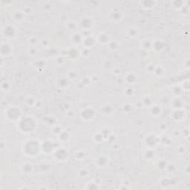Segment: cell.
<instances>
[{
	"label": "cell",
	"mask_w": 190,
	"mask_h": 190,
	"mask_svg": "<svg viewBox=\"0 0 190 190\" xmlns=\"http://www.w3.org/2000/svg\"><path fill=\"white\" fill-rule=\"evenodd\" d=\"M37 140H28L23 146V153L29 157H36L39 155L41 149V144Z\"/></svg>",
	"instance_id": "1"
},
{
	"label": "cell",
	"mask_w": 190,
	"mask_h": 190,
	"mask_svg": "<svg viewBox=\"0 0 190 190\" xmlns=\"http://www.w3.org/2000/svg\"><path fill=\"white\" fill-rule=\"evenodd\" d=\"M17 129L19 131L23 133H30L33 132L36 128V121L31 117H25V118H21L20 120L18 121Z\"/></svg>",
	"instance_id": "2"
},
{
	"label": "cell",
	"mask_w": 190,
	"mask_h": 190,
	"mask_svg": "<svg viewBox=\"0 0 190 190\" xmlns=\"http://www.w3.org/2000/svg\"><path fill=\"white\" fill-rule=\"evenodd\" d=\"M4 115L10 122H18L22 118V111L17 106H11L5 108Z\"/></svg>",
	"instance_id": "3"
},
{
	"label": "cell",
	"mask_w": 190,
	"mask_h": 190,
	"mask_svg": "<svg viewBox=\"0 0 190 190\" xmlns=\"http://www.w3.org/2000/svg\"><path fill=\"white\" fill-rule=\"evenodd\" d=\"M2 36L5 39H12L16 37L17 29L13 25L8 23L2 26Z\"/></svg>",
	"instance_id": "4"
},
{
	"label": "cell",
	"mask_w": 190,
	"mask_h": 190,
	"mask_svg": "<svg viewBox=\"0 0 190 190\" xmlns=\"http://www.w3.org/2000/svg\"><path fill=\"white\" fill-rule=\"evenodd\" d=\"M13 45L9 42L2 41L1 42V48H0V53L2 57H8L13 53Z\"/></svg>",
	"instance_id": "5"
},
{
	"label": "cell",
	"mask_w": 190,
	"mask_h": 190,
	"mask_svg": "<svg viewBox=\"0 0 190 190\" xmlns=\"http://www.w3.org/2000/svg\"><path fill=\"white\" fill-rule=\"evenodd\" d=\"M53 155L57 161H64L68 158V152L64 148H59L53 151Z\"/></svg>",
	"instance_id": "6"
},
{
	"label": "cell",
	"mask_w": 190,
	"mask_h": 190,
	"mask_svg": "<svg viewBox=\"0 0 190 190\" xmlns=\"http://www.w3.org/2000/svg\"><path fill=\"white\" fill-rule=\"evenodd\" d=\"M54 144H53V142L51 140H45L41 144V149L43 151L44 153L49 154L53 152L54 151Z\"/></svg>",
	"instance_id": "7"
},
{
	"label": "cell",
	"mask_w": 190,
	"mask_h": 190,
	"mask_svg": "<svg viewBox=\"0 0 190 190\" xmlns=\"http://www.w3.org/2000/svg\"><path fill=\"white\" fill-rule=\"evenodd\" d=\"M11 17L16 23H22L25 20V14L21 10H14L11 12Z\"/></svg>",
	"instance_id": "8"
},
{
	"label": "cell",
	"mask_w": 190,
	"mask_h": 190,
	"mask_svg": "<svg viewBox=\"0 0 190 190\" xmlns=\"http://www.w3.org/2000/svg\"><path fill=\"white\" fill-rule=\"evenodd\" d=\"M158 139L157 136L154 134H150L148 135L145 139V144L148 148H154V147L156 146L158 144Z\"/></svg>",
	"instance_id": "9"
},
{
	"label": "cell",
	"mask_w": 190,
	"mask_h": 190,
	"mask_svg": "<svg viewBox=\"0 0 190 190\" xmlns=\"http://www.w3.org/2000/svg\"><path fill=\"white\" fill-rule=\"evenodd\" d=\"M80 115L82 118H83L85 120H91L95 117V111L93 108H86L81 111Z\"/></svg>",
	"instance_id": "10"
},
{
	"label": "cell",
	"mask_w": 190,
	"mask_h": 190,
	"mask_svg": "<svg viewBox=\"0 0 190 190\" xmlns=\"http://www.w3.org/2000/svg\"><path fill=\"white\" fill-rule=\"evenodd\" d=\"M79 25L81 28L88 31V30H90L93 26V21L91 17H83L80 20Z\"/></svg>",
	"instance_id": "11"
},
{
	"label": "cell",
	"mask_w": 190,
	"mask_h": 190,
	"mask_svg": "<svg viewBox=\"0 0 190 190\" xmlns=\"http://www.w3.org/2000/svg\"><path fill=\"white\" fill-rule=\"evenodd\" d=\"M109 163V160L108 157L104 156V155H100L96 159V164L100 168L106 167Z\"/></svg>",
	"instance_id": "12"
},
{
	"label": "cell",
	"mask_w": 190,
	"mask_h": 190,
	"mask_svg": "<svg viewBox=\"0 0 190 190\" xmlns=\"http://www.w3.org/2000/svg\"><path fill=\"white\" fill-rule=\"evenodd\" d=\"M110 19L114 22H120L122 20V13L118 9H115L110 13Z\"/></svg>",
	"instance_id": "13"
},
{
	"label": "cell",
	"mask_w": 190,
	"mask_h": 190,
	"mask_svg": "<svg viewBox=\"0 0 190 190\" xmlns=\"http://www.w3.org/2000/svg\"><path fill=\"white\" fill-rule=\"evenodd\" d=\"M69 80L67 77H61L60 78H59L57 80V85L58 87L60 88L61 89H65L67 87H68L69 85Z\"/></svg>",
	"instance_id": "14"
},
{
	"label": "cell",
	"mask_w": 190,
	"mask_h": 190,
	"mask_svg": "<svg viewBox=\"0 0 190 190\" xmlns=\"http://www.w3.org/2000/svg\"><path fill=\"white\" fill-rule=\"evenodd\" d=\"M96 43V40L92 37H87L84 39H82V44L84 45L85 49H91Z\"/></svg>",
	"instance_id": "15"
},
{
	"label": "cell",
	"mask_w": 190,
	"mask_h": 190,
	"mask_svg": "<svg viewBox=\"0 0 190 190\" xmlns=\"http://www.w3.org/2000/svg\"><path fill=\"white\" fill-rule=\"evenodd\" d=\"M97 41L100 43L103 44V45H106L110 42V38L109 36L106 33H100L97 37Z\"/></svg>",
	"instance_id": "16"
},
{
	"label": "cell",
	"mask_w": 190,
	"mask_h": 190,
	"mask_svg": "<svg viewBox=\"0 0 190 190\" xmlns=\"http://www.w3.org/2000/svg\"><path fill=\"white\" fill-rule=\"evenodd\" d=\"M151 46L154 49V50H155L156 51H161L164 49V42L163 41L157 40L154 43L151 44Z\"/></svg>",
	"instance_id": "17"
},
{
	"label": "cell",
	"mask_w": 190,
	"mask_h": 190,
	"mask_svg": "<svg viewBox=\"0 0 190 190\" xmlns=\"http://www.w3.org/2000/svg\"><path fill=\"white\" fill-rule=\"evenodd\" d=\"M24 101L27 106L34 107L37 103V99L35 97H32V96H27V97H25Z\"/></svg>",
	"instance_id": "18"
},
{
	"label": "cell",
	"mask_w": 190,
	"mask_h": 190,
	"mask_svg": "<svg viewBox=\"0 0 190 190\" xmlns=\"http://www.w3.org/2000/svg\"><path fill=\"white\" fill-rule=\"evenodd\" d=\"M33 166H33L31 163H25L22 166V171H23L24 173H26V174H29V173H31V172H32L33 169H34Z\"/></svg>",
	"instance_id": "19"
},
{
	"label": "cell",
	"mask_w": 190,
	"mask_h": 190,
	"mask_svg": "<svg viewBox=\"0 0 190 190\" xmlns=\"http://www.w3.org/2000/svg\"><path fill=\"white\" fill-rule=\"evenodd\" d=\"M150 111L151 115L152 116H158L160 114H161V108L159 106H152L150 107Z\"/></svg>",
	"instance_id": "20"
},
{
	"label": "cell",
	"mask_w": 190,
	"mask_h": 190,
	"mask_svg": "<svg viewBox=\"0 0 190 190\" xmlns=\"http://www.w3.org/2000/svg\"><path fill=\"white\" fill-rule=\"evenodd\" d=\"M82 38L79 33H75L72 35V42L74 44H80V42H82Z\"/></svg>",
	"instance_id": "21"
},
{
	"label": "cell",
	"mask_w": 190,
	"mask_h": 190,
	"mask_svg": "<svg viewBox=\"0 0 190 190\" xmlns=\"http://www.w3.org/2000/svg\"><path fill=\"white\" fill-rule=\"evenodd\" d=\"M58 138L60 141L63 142V143H65V142L68 141V139H69V134H68V132L63 131V132H62L61 133L58 135Z\"/></svg>",
	"instance_id": "22"
},
{
	"label": "cell",
	"mask_w": 190,
	"mask_h": 190,
	"mask_svg": "<svg viewBox=\"0 0 190 190\" xmlns=\"http://www.w3.org/2000/svg\"><path fill=\"white\" fill-rule=\"evenodd\" d=\"M1 89H2V91L5 92V93H6L7 91H10L11 89L10 82H8V81L6 80L2 81V83H1Z\"/></svg>",
	"instance_id": "23"
},
{
	"label": "cell",
	"mask_w": 190,
	"mask_h": 190,
	"mask_svg": "<svg viewBox=\"0 0 190 190\" xmlns=\"http://www.w3.org/2000/svg\"><path fill=\"white\" fill-rule=\"evenodd\" d=\"M140 4H141V6L144 7V8H153L155 5V2H152V1H144V2H140Z\"/></svg>",
	"instance_id": "24"
},
{
	"label": "cell",
	"mask_w": 190,
	"mask_h": 190,
	"mask_svg": "<svg viewBox=\"0 0 190 190\" xmlns=\"http://www.w3.org/2000/svg\"><path fill=\"white\" fill-rule=\"evenodd\" d=\"M127 35L128 37H131V38H134L137 37V31L134 27H129L127 31Z\"/></svg>",
	"instance_id": "25"
},
{
	"label": "cell",
	"mask_w": 190,
	"mask_h": 190,
	"mask_svg": "<svg viewBox=\"0 0 190 190\" xmlns=\"http://www.w3.org/2000/svg\"><path fill=\"white\" fill-rule=\"evenodd\" d=\"M126 82H129V83H132V82H134L136 80V77L134 75V74H132V73H129L126 76Z\"/></svg>",
	"instance_id": "26"
},
{
	"label": "cell",
	"mask_w": 190,
	"mask_h": 190,
	"mask_svg": "<svg viewBox=\"0 0 190 190\" xmlns=\"http://www.w3.org/2000/svg\"><path fill=\"white\" fill-rule=\"evenodd\" d=\"M143 103H144V106H146V108H150L151 106V104H152L151 99L148 97H144V99L143 100Z\"/></svg>",
	"instance_id": "27"
},
{
	"label": "cell",
	"mask_w": 190,
	"mask_h": 190,
	"mask_svg": "<svg viewBox=\"0 0 190 190\" xmlns=\"http://www.w3.org/2000/svg\"><path fill=\"white\" fill-rule=\"evenodd\" d=\"M52 6H53V5L51 4V2H45L43 3V5H42V8H43V10L45 11H49L51 10Z\"/></svg>",
	"instance_id": "28"
},
{
	"label": "cell",
	"mask_w": 190,
	"mask_h": 190,
	"mask_svg": "<svg viewBox=\"0 0 190 190\" xmlns=\"http://www.w3.org/2000/svg\"><path fill=\"white\" fill-rule=\"evenodd\" d=\"M85 156V152H84V151H77V152L75 153V155H74V157H75L76 159H78V160L84 159Z\"/></svg>",
	"instance_id": "29"
},
{
	"label": "cell",
	"mask_w": 190,
	"mask_h": 190,
	"mask_svg": "<svg viewBox=\"0 0 190 190\" xmlns=\"http://www.w3.org/2000/svg\"><path fill=\"white\" fill-rule=\"evenodd\" d=\"M62 132H63V129H62V127H60V126H53V132L55 134L59 135Z\"/></svg>",
	"instance_id": "30"
},
{
	"label": "cell",
	"mask_w": 190,
	"mask_h": 190,
	"mask_svg": "<svg viewBox=\"0 0 190 190\" xmlns=\"http://www.w3.org/2000/svg\"><path fill=\"white\" fill-rule=\"evenodd\" d=\"M108 49L111 51H115L117 49V47H118V43L116 42V41H111L108 43Z\"/></svg>",
	"instance_id": "31"
},
{
	"label": "cell",
	"mask_w": 190,
	"mask_h": 190,
	"mask_svg": "<svg viewBox=\"0 0 190 190\" xmlns=\"http://www.w3.org/2000/svg\"><path fill=\"white\" fill-rule=\"evenodd\" d=\"M89 172H88L87 170L85 169H81L79 171V175L81 177H83V178H85V177H86L88 176V175H89Z\"/></svg>",
	"instance_id": "32"
},
{
	"label": "cell",
	"mask_w": 190,
	"mask_h": 190,
	"mask_svg": "<svg viewBox=\"0 0 190 190\" xmlns=\"http://www.w3.org/2000/svg\"><path fill=\"white\" fill-rule=\"evenodd\" d=\"M67 77L69 80H75L77 78V74L74 72V71H70V72L68 74Z\"/></svg>",
	"instance_id": "33"
},
{
	"label": "cell",
	"mask_w": 190,
	"mask_h": 190,
	"mask_svg": "<svg viewBox=\"0 0 190 190\" xmlns=\"http://www.w3.org/2000/svg\"><path fill=\"white\" fill-rule=\"evenodd\" d=\"M28 41H29V43L31 44L32 46H34V45H36L38 43V40H37V39L36 37H31V38H30Z\"/></svg>",
	"instance_id": "34"
}]
</instances>
